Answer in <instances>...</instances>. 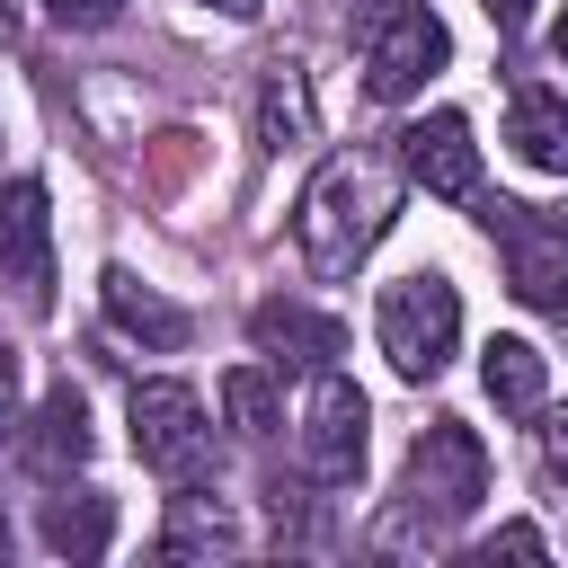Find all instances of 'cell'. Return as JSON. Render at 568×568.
I'll use <instances>...</instances> for the list:
<instances>
[{"label": "cell", "instance_id": "cell-1", "mask_svg": "<svg viewBox=\"0 0 568 568\" xmlns=\"http://www.w3.org/2000/svg\"><path fill=\"white\" fill-rule=\"evenodd\" d=\"M399 160L390 151H328L320 169H311V186H302V204H293V240H302V257H311V275H355L364 257H373V240L390 231V213H399Z\"/></svg>", "mask_w": 568, "mask_h": 568}, {"label": "cell", "instance_id": "cell-2", "mask_svg": "<svg viewBox=\"0 0 568 568\" xmlns=\"http://www.w3.org/2000/svg\"><path fill=\"white\" fill-rule=\"evenodd\" d=\"M373 337H382V355H390L399 382H435V373L453 364V346H462V293H453L435 266H417V275L382 284Z\"/></svg>", "mask_w": 568, "mask_h": 568}, {"label": "cell", "instance_id": "cell-3", "mask_svg": "<svg viewBox=\"0 0 568 568\" xmlns=\"http://www.w3.org/2000/svg\"><path fill=\"white\" fill-rule=\"evenodd\" d=\"M399 497H408V515H417L426 532H453V524H462V515L488 497V444H479L462 417L417 426L408 470H399Z\"/></svg>", "mask_w": 568, "mask_h": 568}, {"label": "cell", "instance_id": "cell-4", "mask_svg": "<svg viewBox=\"0 0 568 568\" xmlns=\"http://www.w3.org/2000/svg\"><path fill=\"white\" fill-rule=\"evenodd\" d=\"M444 53H453V36H444V18H435L426 0H373V9H364V89H373L382 106L417 98V89L444 71Z\"/></svg>", "mask_w": 568, "mask_h": 568}, {"label": "cell", "instance_id": "cell-5", "mask_svg": "<svg viewBox=\"0 0 568 568\" xmlns=\"http://www.w3.org/2000/svg\"><path fill=\"white\" fill-rule=\"evenodd\" d=\"M497 257H506V284L524 311H568V222L541 213V204H515V195H488L479 204Z\"/></svg>", "mask_w": 568, "mask_h": 568}, {"label": "cell", "instance_id": "cell-6", "mask_svg": "<svg viewBox=\"0 0 568 568\" xmlns=\"http://www.w3.org/2000/svg\"><path fill=\"white\" fill-rule=\"evenodd\" d=\"M133 453H142V470H160V479H195L204 462H213V426H204V399L186 390V382H133Z\"/></svg>", "mask_w": 568, "mask_h": 568}, {"label": "cell", "instance_id": "cell-7", "mask_svg": "<svg viewBox=\"0 0 568 568\" xmlns=\"http://www.w3.org/2000/svg\"><path fill=\"white\" fill-rule=\"evenodd\" d=\"M364 426H373V399L337 364H320L311 373V399H302V470L320 488H346L364 470Z\"/></svg>", "mask_w": 568, "mask_h": 568}, {"label": "cell", "instance_id": "cell-8", "mask_svg": "<svg viewBox=\"0 0 568 568\" xmlns=\"http://www.w3.org/2000/svg\"><path fill=\"white\" fill-rule=\"evenodd\" d=\"M0 284L27 311H53V213L36 178H0Z\"/></svg>", "mask_w": 568, "mask_h": 568}, {"label": "cell", "instance_id": "cell-9", "mask_svg": "<svg viewBox=\"0 0 568 568\" xmlns=\"http://www.w3.org/2000/svg\"><path fill=\"white\" fill-rule=\"evenodd\" d=\"M399 169H408L426 195H444V204H470V195H479V142H470V124H462L453 106H435V115H417V124L399 133Z\"/></svg>", "mask_w": 568, "mask_h": 568}, {"label": "cell", "instance_id": "cell-10", "mask_svg": "<svg viewBox=\"0 0 568 568\" xmlns=\"http://www.w3.org/2000/svg\"><path fill=\"white\" fill-rule=\"evenodd\" d=\"M248 337H257V355L302 364V373H320V364L346 355V328H337L328 311H311V302H284V293H266V302L248 311Z\"/></svg>", "mask_w": 568, "mask_h": 568}, {"label": "cell", "instance_id": "cell-11", "mask_svg": "<svg viewBox=\"0 0 568 568\" xmlns=\"http://www.w3.org/2000/svg\"><path fill=\"white\" fill-rule=\"evenodd\" d=\"M506 142H515V160H524V169L568 178V98L524 80V89H515V106H506Z\"/></svg>", "mask_w": 568, "mask_h": 568}, {"label": "cell", "instance_id": "cell-12", "mask_svg": "<svg viewBox=\"0 0 568 568\" xmlns=\"http://www.w3.org/2000/svg\"><path fill=\"white\" fill-rule=\"evenodd\" d=\"M311 124H320L311 71H302L293 53H275L266 80H257V151H293V142H311Z\"/></svg>", "mask_w": 568, "mask_h": 568}, {"label": "cell", "instance_id": "cell-13", "mask_svg": "<svg viewBox=\"0 0 568 568\" xmlns=\"http://www.w3.org/2000/svg\"><path fill=\"white\" fill-rule=\"evenodd\" d=\"M98 284H106V320H115L124 337H142V346H160V355L195 337V320H186L178 302H160V293H151V284L133 275V266H106Z\"/></svg>", "mask_w": 568, "mask_h": 568}, {"label": "cell", "instance_id": "cell-14", "mask_svg": "<svg viewBox=\"0 0 568 568\" xmlns=\"http://www.w3.org/2000/svg\"><path fill=\"white\" fill-rule=\"evenodd\" d=\"M27 462H36L44 479H71V470L89 462V408H80L71 382L44 390V408H36V426H27Z\"/></svg>", "mask_w": 568, "mask_h": 568}, {"label": "cell", "instance_id": "cell-15", "mask_svg": "<svg viewBox=\"0 0 568 568\" xmlns=\"http://www.w3.org/2000/svg\"><path fill=\"white\" fill-rule=\"evenodd\" d=\"M240 550V515L204 488L169 497V524H160V559H231Z\"/></svg>", "mask_w": 568, "mask_h": 568}, {"label": "cell", "instance_id": "cell-16", "mask_svg": "<svg viewBox=\"0 0 568 568\" xmlns=\"http://www.w3.org/2000/svg\"><path fill=\"white\" fill-rule=\"evenodd\" d=\"M479 382H488V399H497V408L532 417V408H541V390H550V364H541V346H532V337H488Z\"/></svg>", "mask_w": 568, "mask_h": 568}, {"label": "cell", "instance_id": "cell-17", "mask_svg": "<svg viewBox=\"0 0 568 568\" xmlns=\"http://www.w3.org/2000/svg\"><path fill=\"white\" fill-rule=\"evenodd\" d=\"M106 532H115V506L106 497H53L44 506V550H62V559H98L106 550Z\"/></svg>", "mask_w": 568, "mask_h": 568}, {"label": "cell", "instance_id": "cell-18", "mask_svg": "<svg viewBox=\"0 0 568 568\" xmlns=\"http://www.w3.org/2000/svg\"><path fill=\"white\" fill-rule=\"evenodd\" d=\"M222 417H231L240 435H275V426H284V399H275V382H266L257 364H240V373H222Z\"/></svg>", "mask_w": 568, "mask_h": 568}, {"label": "cell", "instance_id": "cell-19", "mask_svg": "<svg viewBox=\"0 0 568 568\" xmlns=\"http://www.w3.org/2000/svg\"><path fill=\"white\" fill-rule=\"evenodd\" d=\"M44 18L89 36V27H115V18H124V0H44Z\"/></svg>", "mask_w": 568, "mask_h": 568}, {"label": "cell", "instance_id": "cell-20", "mask_svg": "<svg viewBox=\"0 0 568 568\" xmlns=\"http://www.w3.org/2000/svg\"><path fill=\"white\" fill-rule=\"evenodd\" d=\"M541 550H550V541H541L532 524H506L497 541H479V559H488V568H497V559H541Z\"/></svg>", "mask_w": 568, "mask_h": 568}, {"label": "cell", "instance_id": "cell-21", "mask_svg": "<svg viewBox=\"0 0 568 568\" xmlns=\"http://www.w3.org/2000/svg\"><path fill=\"white\" fill-rule=\"evenodd\" d=\"M541 470L568 488V408H550V426H541Z\"/></svg>", "mask_w": 568, "mask_h": 568}, {"label": "cell", "instance_id": "cell-22", "mask_svg": "<svg viewBox=\"0 0 568 568\" xmlns=\"http://www.w3.org/2000/svg\"><path fill=\"white\" fill-rule=\"evenodd\" d=\"M488 18H497V36H515V27L532 18V0H488Z\"/></svg>", "mask_w": 568, "mask_h": 568}, {"label": "cell", "instance_id": "cell-23", "mask_svg": "<svg viewBox=\"0 0 568 568\" xmlns=\"http://www.w3.org/2000/svg\"><path fill=\"white\" fill-rule=\"evenodd\" d=\"M9 399H18V346H0V426H9Z\"/></svg>", "mask_w": 568, "mask_h": 568}, {"label": "cell", "instance_id": "cell-24", "mask_svg": "<svg viewBox=\"0 0 568 568\" xmlns=\"http://www.w3.org/2000/svg\"><path fill=\"white\" fill-rule=\"evenodd\" d=\"M213 9H222V18H257L266 0H213Z\"/></svg>", "mask_w": 568, "mask_h": 568}, {"label": "cell", "instance_id": "cell-25", "mask_svg": "<svg viewBox=\"0 0 568 568\" xmlns=\"http://www.w3.org/2000/svg\"><path fill=\"white\" fill-rule=\"evenodd\" d=\"M550 53H559V62H568V9H559V27H550Z\"/></svg>", "mask_w": 568, "mask_h": 568}, {"label": "cell", "instance_id": "cell-26", "mask_svg": "<svg viewBox=\"0 0 568 568\" xmlns=\"http://www.w3.org/2000/svg\"><path fill=\"white\" fill-rule=\"evenodd\" d=\"M0 36H18V0H0Z\"/></svg>", "mask_w": 568, "mask_h": 568}, {"label": "cell", "instance_id": "cell-27", "mask_svg": "<svg viewBox=\"0 0 568 568\" xmlns=\"http://www.w3.org/2000/svg\"><path fill=\"white\" fill-rule=\"evenodd\" d=\"M0 550H9V524H0Z\"/></svg>", "mask_w": 568, "mask_h": 568}]
</instances>
